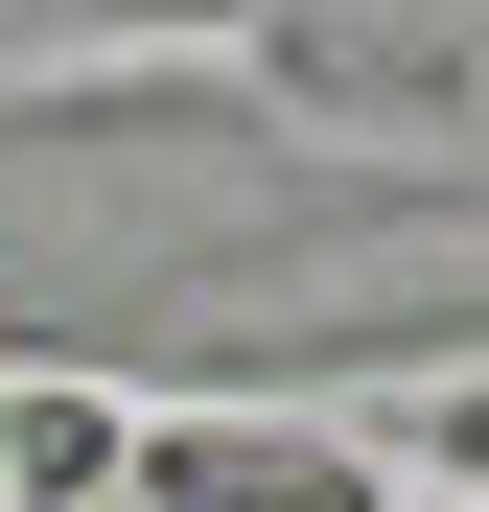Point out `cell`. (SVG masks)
I'll return each instance as SVG.
<instances>
[{"label":"cell","mask_w":489,"mask_h":512,"mask_svg":"<svg viewBox=\"0 0 489 512\" xmlns=\"http://www.w3.org/2000/svg\"><path fill=\"white\" fill-rule=\"evenodd\" d=\"M117 512H396L350 419H140Z\"/></svg>","instance_id":"6da1fadb"},{"label":"cell","mask_w":489,"mask_h":512,"mask_svg":"<svg viewBox=\"0 0 489 512\" xmlns=\"http://www.w3.org/2000/svg\"><path fill=\"white\" fill-rule=\"evenodd\" d=\"M117 466H140V419L94 373H24L0 396V512H117Z\"/></svg>","instance_id":"7a4b0ae2"},{"label":"cell","mask_w":489,"mask_h":512,"mask_svg":"<svg viewBox=\"0 0 489 512\" xmlns=\"http://www.w3.org/2000/svg\"><path fill=\"white\" fill-rule=\"evenodd\" d=\"M420 512H443V489H420Z\"/></svg>","instance_id":"277c9868"},{"label":"cell","mask_w":489,"mask_h":512,"mask_svg":"<svg viewBox=\"0 0 489 512\" xmlns=\"http://www.w3.org/2000/svg\"><path fill=\"white\" fill-rule=\"evenodd\" d=\"M443 512H489V373L443 396Z\"/></svg>","instance_id":"3957f363"}]
</instances>
